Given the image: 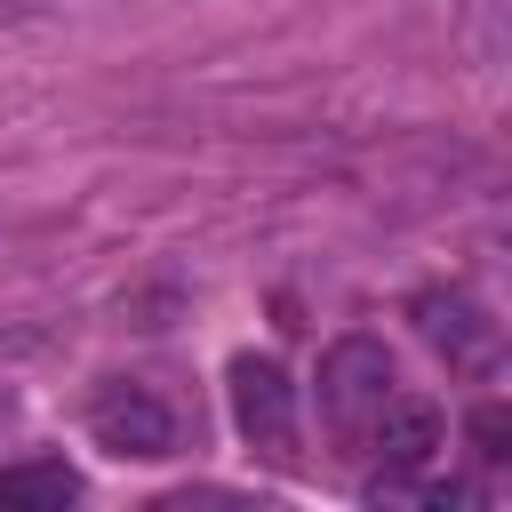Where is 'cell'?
<instances>
[{
    "mask_svg": "<svg viewBox=\"0 0 512 512\" xmlns=\"http://www.w3.org/2000/svg\"><path fill=\"white\" fill-rule=\"evenodd\" d=\"M0 8H24V0H0Z\"/></svg>",
    "mask_w": 512,
    "mask_h": 512,
    "instance_id": "8",
    "label": "cell"
},
{
    "mask_svg": "<svg viewBox=\"0 0 512 512\" xmlns=\"http://www.w3.org/2000/svg\"><path fill=\"white\" fill-rule=\"evenodd\" d=\"M408 320H416V336H424L448 368H488V360H496V320H488L472 296H456V288H424V296L408 304Z\"/></svg>",
    "mask_w": 512,
    "mask_h": 512,
    "instance_id": "4",
    "label": "cell"
},
{
    "mask_svg": "<svg viewBox=\"0 0 512 512\" xmlns=\"http://www.w3.org/2000/svg\"><path fill=\"white\" fill-rule=\"evenodd\" d=\"M360 448H368V456H384V472H416V464L440 448V408H432V400H400V392H392V400L368 416Z\"/></svg>",
    "mask_w": 512,
    "mask_h": 512,
    "instance_id": "5",
    "label": "cell"
},
{
    "mask_svg": "<svg viewBox=\"0 0 512 512\" xmlns=\"http://www.w3.org/2000/svg\"><path fill=\"white\" fill-rule=\"evenodd\" d=\"M88 432H96L112 456H136V464L176 456V416H168V400H160L152 384H104V392L88 400Z\"/></svg>",
    "mask_w": 512,
    "mask_h": 512,
    "instance_id": "3",
    "label": "cell"
},
{
    "mask_svg": "<svg viewBox=\"0 0 512 512\" xmlns=\"http://www.w3.org/2000/svg\"><path fill=\"white\" fill-rule=\"evenodd\" d=\"M224 392H232V424H240L248 448L296 456V384H288V368L272 352H240L232 376H224Z\"/></svg>",
    "mask_w": 512,
    "mask_h": 512,
    "instance_id": "2",
    "label": "cell"
},
{
    "mask_svg": "<svg viewBox=\"0 0 512 512\" xmlns=\"http://www.w3.org/2000/svg\"><path fill=\"white\" fill-rule=\"evenodd\" d=\"M504 440H512V416H504L496 400H488V408H472V448H480V464H504V456H512Z\"/></svg>",
    "mask_w": 512,
    "mask_h": 512,
    "instance_id": "7",
    "label": "cell"
},
{
    "mask_svg": "<svg viewBox=\"0 0 512 512\" xmlns=\"http://www.w3.org/2000/svg\"><path fill=\"white\" fill-rule=\"evenodd\" d=\"M80 496V472L64 456H40V464H8L0 472V504H72Z\"/></svg>",
    "mask_w": 512,
    "mask_h": 512,
    "instance_id": "6",
    "label": "cell"
},
{
    "mask_svg": "<svg viewBox=\"0 0 512 512\" xmlns=\"http://www.w3.org/2000/svg\"><path fill=\"white\" fill-rule=\"evenodd\" d=\"M384 400H392V352L376 336H336L320 352V424L336 440H360Z\"/></svg>",
    "mask_w": 512,
    "mask_h": 512,
    "instance_id": "1",
    "label": "cell"
}]
</instances>
